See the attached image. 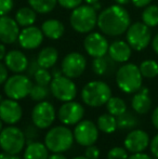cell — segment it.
<instances>
[{
    "mask_svg": "<svg viewBox=\"0 0 158 159\" xmlns=\"http://www.w3.org/2000/svg\"><path fill=\"white\" fill-rule=\"evenodd\" d=\"M23 109L16 100L7 98L0 102V119L7 125H15L21 120Z\"/></svg>",
    "mask_w": 158,
    "mask_h": 159,
    "instance_id": "obj_16",
    "label": "cell"
},
{
    "mask_svg": "<svg viewBox=\"0 0 158 159\" xmlns=\"http://www.w3.org/2000/svg\"><path fill=\"white\" fill-rule=\"evenodd\" d=\"M131 2L137 8H145L152 2V0H131Z\"/></svg>",
    "mask_w": 158,
    "mask_h": 159,
    "instance_id": "obj_43",
    "label": "cell"
},
{
    "mask_svg": "<svg viewBox=\"0 0 158 159\" xmlns=\"http://www.w3.org/2000/svg\"><path fill=\"white\" fill-rule=\"evenodd\" d=\"M112 98V90L106 82L94 80L82 88L81 98L86 105L90 107H100L107 103Z\"/></svg>",
    "mask_w": 158,
    "mask_h": 159,
    "instance_id": "obj_4",
    "label": "cell"
},
{
    "mask_svg": "<svg viewBox=\"0 0 158 159\" xmlns=\"http://www.w3.org/2000/svg\"><path fill=\"white\" fill-rule=\"evenodd\" d=\"M62 69L60 70V69H57V68H55L54 70L52 71V77L53 78H55V77H59V76H62Z\"/></svg>",
    "mask_w": 158,
    "mask_h": 159,
    "instance_id": "obj_49",
    "label": "cell"
},
{
    "mask_svg": "<svg viewBox=\"0 0 158 159\" xmlns=\"http://www.w3.org/2000/svg\"><path fill=\"white\" fill-rule=\"evenodd\" d=\"M108 60L105 57H94L92 62V69L97 76H103L108 70Z\"/></svg>",
    "mask_w": 158,
    "mask_h": 159,
    "instance_id": "obj_33",
    "label": "cell"
},
{
    "mask_svg": "<svg viewBox=\"0 0 158 159\" xmlns=\"http://www.w3.org/2000/svg\"><path fill=\"white\" fill-rule=\"evenodd\" d=\"M129 12L120 4H113L97 15V27L111 37H117L127 32L131 25Z\"/></svg>",
    "mask_w": 158,
    "mask_h": 159,
    "instance_id": "obj_1",
    "label": "cell"
},
{
    "mask_svg": "<svg viewBox=\"0 0 158 159\" xmlns=\"http://www.w3.org/2000/svg\"><path fill=\"white\" fill-rule=\"evenodd\" d=\"M34 78L35 81L38 84H41V86H48V84H51V81L53 79L52 74L47 68H42V67H40L38 70L35 73Z\"/></svg>",
    "mask_w": 158,
    "mask_h": 159,
    "instance_id": "obj_34",
    "label": "cell"
},
{
    "mask_svg": "<svg viewBox=\"0 0 158 159\" xmlns=\"http://www.w3.org/2000/svg\"><path fill=\"white\" fill-rule=\"evenodd\" d=\"M50 90L55 98L62 102L73 101L77 95V87L70 78L62 75L52 79Z\"/></svg>",
    "mask_w": 158,
    "mask_h": 159,
    "instance_id": "obj_9",
    "label": "cell"
},
{
    "mask_svg": "<svg viewBox=\"0 0 158 159\" xmlns=\"http://www.w3.org/2000/svg\"><path fill=\"white\" fill-rule=\"evenodd\" d=\"M73 133L77 144L87 147L97 142L99 138V128L91 120H81L76 125Z\"/></svg>",
    "mask_w": 158,
    "mask_h": 159,
    "instance_id": "obj_12",
    "label": "cell"
},
{
    "mask_svg": "<svg viewBox=\"0 0 158 159\" xmlns=\"http://www.w3.org/2000/svg\"><path fill=\"white\" fill-rule=\"evenodd\" d=\"M100 155H101V152H100L99 147L95 146L94 144L89 145L86 147V151H84V156L88 159H99Z\"/></svg>",
    "mask_w": 158,
    "mask_h": 159,
    "instance_id": "obj_37",
    "label": "cell"
},
{
    "mask_svg": "<svg viewBox=\"0 0 158 159\" xmlns=\"http://www.w3.org/2000/svg\"><path fill=\"white\" fill-rule=\"evenodd\" d=\"M87 67V60L81 53L70 52L62 61L61 69L64 76L74 79L78 78L84 74Z\"/></svg>",
    "mask_w": 158,
    "mask_h": 159,
    "instance_id": "obj_11",
    "label": "cell"
},
{
    "mask_svg": "<svg viewBox=\"0 0 158 159\" xmlns=\"http://www.w3.org/2000/svg\"><path fill=\"white\" fill-rule=\"evenodd\" d=\"M1 101H2V98H1V95H0V102H1Z\"/></svg>",
    "mask_w": 158,
    "mask_h": 159,
    "instance_id": "obj_57",
    "label": "cell"
},
{
    "mask_svg": "<svg viewBox=\"0 0 158 159\" xmlns=\"http://www.w3.org/2000/svg\"><path fill=\"white\" fill-rule=\"evenodd\" d=\"M140 71L144 78H155L158 76V63L154 60H145L139 66Z\"/></svg>",
    "mask_w": 158,
    "mask_h": 159,
    "instance_id": "obj_30",
    "label": "cell"
},
{
    "mask_svg": "<svg viewBox=\"0 0 158 159\" xmlns=\"http://www.w3.org/2000/svg\"><path fill=\"white\" fill-rule=\"evenodd\" d=\"M132 53V48L127 41L124 40H116L112 42L108 48V55L111 60L117 63H124L129 61Z\"/></svg>",
    "mask_w": 158,
    "mask_h": 159,
    "instance_id": "obj_20",
    "label": "cell"
},
{
    "mask_svg": "<svg viewBox=\"0 0 158 159\" xmlns=\"http://www.w3.org/2000/svg\"><path fill=\"white\" fill-rule=\"evenodd\" d=\"M60 121L65 126H74L81 121L84 116V108L80 103L68 101L64 102V104L60 107L59 113Z\"/></svg>",
    "mask_w": 158,
    "mask_h": 159,
    "instance_id": "obj_13",
    "label": "cell"
},
{
    "mask_svg": "<svg viewBox=\"0 0 158 159\" xmlns=\"http://www.w3.org/2000/svg\"><path fill=\"white\" fill-rule=\"evenodd\" d=\"M124 148L132 154L142 153L150 145V136L147 132L141 129H134L124 139Z\"/></svg>",
    "mask_w": 158,
    "mask_h": 159,
    "instance_id": "obj_15",
    "label": "cell"
},
{
    "mask_svg": "<svg viewBox=\"0 0 158 159\" xmlns=\"http://www.w3.org/2000/svg\"><path fill=\"white\" fill-rule=\"evenodd\" d=\"M12 157V155H10V154L8 153H0V159H11Z\"/></svg>",
    "mask_w": 158,
    "mask_h": 159,
    "instance_id": "obj_50",
    "label": "cell"
},
{
    "mask_svg": "<svg viewBox=\"0 0 158 159\" xmlns=\"http://www.w3.org/2000/svg\"><path fill=\"white\" fill-rule=\"evenodd\" d=\"M131 0H115L117 4H120V6H124V4H128Z\"/></svg>",
    "mask_w": 158,
    "mask_h": 159,
    "instance_id": "obj_51",
    "label": "cell"
},
{
    "mask_svg": "<svg viewBox=\"0 0 158 159\" xmlns=\"http://www.w3.org/2000/svg\"><path fill=\"white\" fill-rule=\"evenodd\" d=\"M70 22L73 30L77 33H90L97 25V10H94V8L90 4H80L73 10Z\"/></svg>",
    "mask_w": 158,
    "mask_h": 159,
    "instance_id": "obj_5",
    "label": "cell"
},
{
    "mask_svg": "<svg viewBox=\"0 0 158 159\" xmlns=\"http://www.w3.org/2000/svg\"><path fill=\"white\" fill-rule=\"evenodd\" d=\"M20 25L15 19L10 16H0V42L4 44H12L19 39Z\"/></svg>",
    "mask_w": 158,
    "mask_h": 159,
    "instance_id": "obj_18",
    "label": "cell"
},
{
    "mask_svg": "<svg viewBox=\"0 0 158 159\" xmlns=\"http://www.w3.org/2000/svg\"><path fill=\"white\" fill-rule=\"evenodd\" d=\"M116 119H117V127L121 130H131L137 127L138 125L137 117L133 114L128 113V111L121 114Z\"/></svg>",
    "mask_w": 158,
    "mask_h": 159,
    "instance_id": "obj_31",
    "label": "cell"
},
{
    "mask_svg": "<svg viewBox=\"0 0 158 159\" xmlns=\"http://www.w3.org/2000/svg\"><path fill=\"white\" fill-rule=\"evenodd\" d=\"M97 128L104 133H113L116 131L117 127V119L112 114H103L97 118Z\"/></svg>",
    "mask_w": 158,
    "mask_h": 159,
    "instance_id": "obj_26",
    "label": "cell"
},
{
    "mask_svg": "<svg viewBox=\"0 0 158 159\" xmlns=\"http://www.w3.org/2000/svg\"><path fill=\"white\" fill-rule=\"evenodd\" d=\"M26 138L24 131L10 125L0 132V148L10 155H19L25 146Z\"/></svg>",
    "mask_w": 158,
    "mask_h": 159,
    "instance_id": "obj_6",
    "label": "cell"
},
{
    "mask_svg": "<svg viewBox=\"0 0 158 159\" xmlns=\"http://www.w3.org/2000/svg\"><path fill=\"white\" fill-rule=\"evenodd\" d=\"M142 76L139 66L128 63L122 65L116 73V84L118 88L124 93L138 92L142 88Z\"/></svg>",
    "mask_w": 158,
    "mask_h": 159,
    "instance_id": "obj_3",
    "label": "cell"
},
{
    "mask_svg": "<svg viewBox=\"0 0 158 159\" xmlns=\"http://www.w3.org/2000/svg\"><path fill=\"white\" fill-rule=\"evenodd\" d=\"M57 59H59V52L56 49L53 47H46L39 52L37 62L40 67L49 69L56 64Z\"/></svg>",
    "mask_w": 158,
    "mask_h": 159,
    "instance_id": "obj_23",
    "label": "cell"
},
{
    "mask_svg": "<svg viewBox=\"0 0 158 159\" xmlns=\"http://www.w3.org/2000/svg\"><path fill=\"white\" fill-rule=\"evenodd\" d=\"M14 1L13 0H0V16L7 15L13 10Z\"/></svg>",
    "mask_w": 158,
    "mask_h": 159,
    "instance_id": "obj_38",
    "label": "cell"
},
{
    "mask_svg": "<svg viewBox=\"0 0 158 159\" xmlns=\"http://www.w3.org/2000/svg\"><path fill=\"white\" fill-rule=\"evenodd\" d=\"M28 3L37 13L47 14L54 10L57 0H28Z\"/></svg>",
    "mask_w": 158,
    "mask_h": 159,
    "instance_id": "obj_29",
    "label": "cell"
},
{
    "mask_svg": "<svg viewBox=\"0 0 158 159\" xmlns=\"http://www.w3.org/2000/svg\"><path fill=\"white\" fill-rule=\"evenodd\" d=\"M2 129H3V128H2V120L0 119V132H1Z\"/></svg>",
    "mask_w": 158,
    "mask_h": 159,
    "instance_id": "obj_56",
    "label": "cell"
},
{
    "mask_svg": "<svg viewBox=\"0 0 158 159\" xmlns=\"http://www.w3.org/2000/svg\"><path fill=\"white\" fill-rule=\"evenodd\" d=\"M84 0H57V3L64 9L67 10H74L75 8L79 7Z\"/></svg>",
    "mask_w": 158,
    "mask_h": 159,
    "instance_id": "obj_39",
    "label": "cell"
},
{
    "mask_svg": "<svg viewBox=\"0 0 158 159\" xmlns=\"http://www.w3.org/2000/svg\"><path fill=\"white\" fill-rule=\"evenodd\" d=\"M8 78V67L6 66V64L0 62V84H4Z\"/></svg>",
    "mask_w": 158,
    "mask_h": 159,
    "instance_id": "obj_41",
    "label": "cell"
},
{
    "mask_svg": "<svg viewBox=\"0 0 158 159\" xmlns=\"http://www.w3.org/2000/svg\"><path fill=\"white\" fill-rule=\"evenodd\" d=\"M128 159H152L147 154H144V153H135L132 154L131 156H129Z\"/></svg>",
    "mask_w": 158,
    "mask_h": 159,
    "instance_id": "obj_44",
    "label": "cell"
},
{
    "mask_svg": "<svg viewBox=\"0 0 158 159\" xmlns=\"http://www.w3.org/2000/svg\"><path fill=\"white\" fill-rule=\"evenodd\" d=\"M142 22L148 27L158 26V6L148 4L142 12Z\"/></svg>",
    "mask_w": 158,
    "mask_h": 159,
    "instance_id": "obj_27",
    "label": "cell"
},
{
    "mask_svg": "<svg viewBox=\"0 0 158 159\" xmlns=\"http://www.w3.org/2000/svg\"><path fill=\"white\" fill-rule=\"evenodd\" d=\"M131 106L135 113L140 115H144L150 111L152 107V100L148 95V89L142 87L138 93H135L131 101Z\"/></svg>",
    "mask_w": 158,
    "mask_h": 159,
    "instance_id": "obj_21",
    "label": "cell"
},
{
    "mask_svg": "<svg viewBox=\"0 0 158 159\" xmlns=\"http://www.w3.org/2000/svg\"><path fill=\"white\" fill-rule=\"evenodd\" d=\"M86 1L87 4H90V6H92L93 3H95V2H99L100 0H84Z\"/></svg>",
    "mask_w": 158,
    "mask_h": 159,
    "instance_id": "obj_53",
    "label": "cell"
},
{
    "mask_svg": "<svg viewBox=\"0 0 158 159\" xmlns=\"http://www.w3.org/2000/svg\"><path fill=\"white\" fill-rule=\"evenodd\" d=\"M106 108L110 114H112L115 117H118L127 111V104L121 98L112 96L106 103Z\"/></svg>",
    "mask_w": 158,
    "mask_h": 159,
    "instance_id": "obj_28",
    "label": "cell"
},
{
    "mask_svg": "<svg viewBox=\"0 0 158 159\" xmlns=\"http://www.w3.org/2000/svg\"><path fill=\"white\" fill-rule=\"evenodd\" d=\"M33 124L39 129H48L55 120V109L50 102L40 101L32 111Z\"/></svg>",
    "mask_w": 158,
    "mask_h": 159,
    "instance_id": "obj_10",
    "label": "cell"
},
{
    "mask_svg": "<svg viewBox=\"0 0 158 159\" xmlns=\"http://www.w3.org/2000/svg\"><path fill=\"white\" fill-rule=\"evenodd\" d=\"M38 127H36L34 124L33 125H28L27 127L24 130V135H25L26 140H27V144L28 143H32L38 138Z\"/></svg>",
    "mask_w": 158,
    "mask_h": 159,
    "instance_id": "obj_36",
    "label": "cell"
},
{
    "mask_svg": "<svg viewBox=\"0 0 158 159\" xmlns=\"http://www.w3.org/2000/svg\"><path fill=\"white\" fill-rule=\"evenodd\" d=\"M41 30L47 38L52 40H57L64 35L65 27H64V24L60 22L59 20L50 19L42 23Z\"/></svg>",
    "mask_w": 158,
    "mask_h": 159,
    "instance_id": "obj_22",
    "label": "cell"
},
{
    "mask_svg": "<svg viewBox=\"0 0 158 159\" xmlns=\"http://www.w3.org/2000/svg\"><path fill=\"white\" fill-rule=\"evenodd\" d=\"M150 147H151V153L156 158H158V134H156L152 139V141L150 143Z\"/></svg>",
    "mask_w": 158,
    "mask_h": 159,
    "instance_id": "obj_40",
    "label": "cell"
},
{
    "mask_svg": "<svg viewBox=\"0 0 158 159\" xmlns=\"http://www.w3.org/2000/svg\"><path fill=\"white\" fill-rule=\"evenodd\" d=\"M49 95V89L47 86H41V84H33V88L30 90L29 96L32 100L40 102V101H43L44 98H47Z\"/></svg>",
    "mask_w": 158,
    "mask_h": 159,
    "instance_id": "obj_32",
    "label": "cell"
},
{
    "mask_svg": "<svg viewBox=\"0 0 158 159\" xmlns=\"http://www.w3.org/2000/svg\"><path fill=\"white\" fill-rule=\"evenodd\" d=\"M49 149L47 148L46 144L40 142L28 143L24 152L23 159H48Z\"/></svg>",
    "mask_w": 158,
    "mask_h": 159,
    "instance_id": "obj_24",
    "label": "cell"
},
{
    "mask_svg": "<svg viewBox=\"0 0 158 159\" xmlns=\"http://www.w3.org/2000/svg\"><path fill=\"white\" fill-rule=\"evenodd\" d=\"M74 141V133L65 125L51 128L44 136V144L52 153L67 152L73 146Z\"/></svg>",
    "mask_w": 158,
    "mask_h": 159,
    "instance_id": "obj_2",
    "label": "cell"
},
{
    "mask_svg": "<svg viewBox=\"0 0 158 159\" xmlns=\"http://www.w3.org/2000/svg\"><path fill=\"white\" fill-rule=\"evenodd\" d=\"M4 64L9 70L14 74H22L28 67V60L22 51L11 50L4 57Z\"/></svg>",
    "mask_w": 158,
    "mask_h": 159,
    "instance_id": "obj_19",
    "label": "cell"
},
{
    "mask_svg": "<svg viewBox=\"0 0 158 159\" xmlns=\"http://www.w3.org/2000/svg\"><path fill=\"white\" fill-rule=\"evenodd\" d=\"M92 7L94 8V10H97V11L101 9V4H100V2H95V3H93Z\"/></svg>",
    "mask_w": 158,
    "mask_h": 159,
    "instance_id": "obj_52",
    "label": "cell"
},
{
    "mask_svg": "<svg viewBox=\"0 0 158 159\" xmlns=\"http://www.w3.org/2000/svg\"><path fill=\"white\" fill-rule=\"evenodd\" d=\"M36 13V11L30 7H23V8L19 9L17 12L15 13V21L22 27L32 26L34 25V23L37 20Z\"/></svg>",
    "mask_w": 158,
    "mask_h": 159,
    "instance_id": "obj_25",
    "label": "cell"
},
{
    "mask_svg": "<svg viewBox=\"0 0 158 159\" xmlns=\"http://www.w3.org/2000/svg\"><path fill=\"white\" fill-rule=\"evenodd\" d=\"M84 48L86 52L94 59V57H105L106 53H108L110 43L103 34L94 32L86 36L84 40Z\"/></svg>",
    "mask_w": 158,
    "mask_h": 159,
    "instance_id": "obj_14",
    "label": "cell"
},
{
    "mask_svg": "<svg viewBox=\"0 0 158 159\" xmlns=\"http://www.w3.org/2000/svg\"><path fill=\"white\" fill-rule=\"evenodd\" d=\"M152 47H153V50L155 51V53L158 54V33L156 34V36L152 39Z\"/></svg>",
    "mask_w": 158,
    "mask_h": 159,
    "instance_id": "obj_46",
    "label": "cell"
},
{
    "mask_svg": "<svg viewBox=\"0 0 158 159\" xmlns=\"http://www.w3.org/2000/svg\"><path fill=\"white\" fill-rule=\"evenodd\" d=\"M43 33L41 28L32 25L28 27H24L20 32L19 41L20 46L25 50H34L37 49L43 41Z\"/></svg>",
    "mask_w": 158,
    "mask_h": 159,
    "instance_id": "obj_17",
    "label": "cell"
},
{
    "mask_svg": "<svg viewBox=\"0 0 158 159\" xmlns=\"http://www.w3.org/2000/svg\"><path fill=\"white\" fill-rule=\"evenodd\" d=\"M33 88V82L27 76L22 74H15L7 79L4 82L3 91L9 98L12 100H22L29 95Z\"/></svg>",
    "mask_w": 158,
    "mask_h": 159,
    "instance_id": "obj_7",
    "label": "cell"
},
{
    "mask_svg": "<svg viewBox=\"0 0 158 159\" xmlns=\"http://www.w3.org/2000/svg\"><path fill=\"white\" fill-rule=\"evenodd\" d=\"M73 159H88L86 156H77V157H74Z\"/></svg>",
    "mask_w": 158,
    "mask_h": 159,
    "instance_id": "obj_54",
    "label": "cell"
},
{
    "mask_svg": "<svg viewBox=\"0 0 158 159\" xmlns=\"http://www.w3.org/2000/svg\"><path fill=\"white\" fill-rule=\"evenodd\" d=\"M39 68H40V66H39L38 62H37V60H33V61L30 62L29 64H28V67H27L29 76H34L35 73H36V71L38 70Z\"/></svg>",
    "mask_w": 158,
    "mask_h": 159,
    "instance_id": "obj_42",
    "label": "cell"
},
{
    "mask_svg": "<svg viewBox=\"0 0 158 159\" xmlns=\"http://www.w3.org/2000/svg\"><path fill=\"white\" fill-rule=\"evenodd\" d=\"M11 159H21L19 157V155H12V157H11Z\"/></svg>",
    "mask_w": 158,
    "mask_h": 159,
    "instance_id": "obj_55",
    "label": "cell"
},
{
    "mask_svg": "<svg viewBox=\"0 0 158 159\" xmlns=\"http://www.w3.org/2000/svg\"><path fill=\"white\" fill-rule=\"evenodd\" d=\"M48 159H67L62 153H54L52 155H50Z\"/></svg>",
    "mask_w": 158,
    "mask_h": 159,
    "instance_id": "obj_48",
    "label": "cell"
},
{
    "mask_svg": "<svg viewBox=\"0 0 158 159\" xmlns=\"http://www.w3.org/2000/svg\"><path fill=\"white\" fill-rule=\"evenodd\" d=\"M128 151L119 146L113 147L107 154V159H128Z\"/></svg>",
    "mask_w": 158,
    "mask_h": 159,
    "instance_id": "obj_35",
    "label": "cell"
},
{
    "mask_svg": "<svg viewBox=\"0 0 158 159\" xmlns=\"http://www.w3.org/2000/svg\"><path fill=\"white\" fill-rule=\"evenodd\" d=\"M126 33L127 42L135 51H142L146 49L152 40L151 27L145 25L143 22L131 24Z\"/></svg>",
    "mask_w": 158,
    "mask_h": 159,
    "instance_id": "obj_8",
    "label": "cell"
},
{
    "mask_svg": "<svg viewBox=\"0 0 158 159\" xmlns=\"http://www.w3.org/2000/svg\"><path fill=\"white\" fill-rule=\"evenodd\" d=\"M152 122L153 126L158 130V106L154 109V111L152 114Z\"/></svg>",
    "mask_w": 158,
    "mask_h": 159,
    "instance_id": "obj_45",
    "label": "cell"
},
{
    "mask_svg": "<svg viewBox=\"0 0 158 159\" xmlns=\"http://www.w3.org/2000/svg\"><path fill=\"white\" fill-rule=\"evenodd\" d=\"M6 55H7V50H6V47H4V43L0 42V61L4 60Z\"/></svg>",
    "mask_w": 158,
    "mask_h": 159,
    "instance_id": "obj_47",
    "label": "cell"
}]
</instances>
